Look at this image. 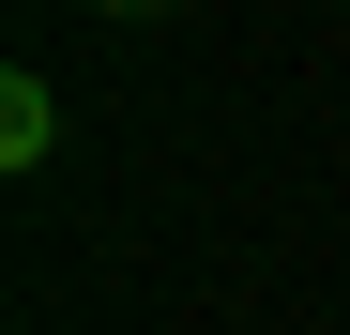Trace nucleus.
<instances>
[{"label": "nucleus", "mask_w": 350, "mask_h": 335, "mask_svg": "<svg viewBox=\"0 0 350 335\" xmlns=\"http://www.w3.org/2000/svg\"><path fill=\"white\" fill-rule=\"evenodd\" d=\"M46 137H62V92L16 62V77H0V168H46Z\"/></svg>", "instance_id": "nucleus-1"}, {"label": "nucleus", "mask_w": 350, "mask_h": 335, "mask_svg": "<svg viewBox=\"0 0 350 335\" xmlns=\"http://www.w3.org/2000/svg\"><path fill=\"white\" fill-rule=\"evenodd\" d=\"M107 16H122V31H137V16H167V0H107Z\"/></svg>", "instance_id": "nucleus-2"}]
</instances>
